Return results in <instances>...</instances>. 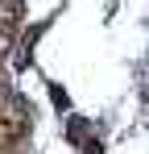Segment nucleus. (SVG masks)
Masks as SVG:
<instances>
[{
	"label": "nucleus",
	"mask_w": 149,
	"mask_h": 154,
	"mask_svg": "<svg viewBox=\"0 0 149 154\" xmlns=\"http://www.w3.org/2000/svg\"><path fill=\"white\" fill-rule=\"evenodd\" d=\"M50 96H54V104H58V108H66V104H71V100H66V92H62V88H54Z\"/></svg>",
	"instance_id": "f257e3e1"
}]
</instances>
